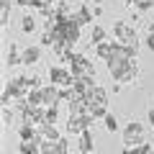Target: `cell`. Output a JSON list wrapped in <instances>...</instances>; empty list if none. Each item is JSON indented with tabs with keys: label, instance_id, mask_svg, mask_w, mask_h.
I'll list each match as a JSON object with an SVG mask.
<instances>
[{
	"label": "cell",
	"instance_id": "6da1fadb",
	"mask_svg": "<svg viewBox=\"0 0 154 154\" xmlns=\"http://www.w3.org/2000/svg\"><path fill=\"white\" fill-rule=\"evenodd\" d=\"M28 75H16L13 80L5 82V90H3V105H11L13 100L18 98H26L28 95Z\"/></svg>",
	"mask_w": 154,
	"mask_h": 154
},
{
	"label": "cell",
	"instance_id": "7a4b0ae2",
	"mask_svg": "<svg viewBox=\"0 0 154 154\" xmlns=\"http://www.w3.org/2000/svg\"><path fill=\"white\" fill-rule=\"evenodd\" d=\"M113 36H116V41H121L126 46H139V33L131 26V21H116L113 23Z\"/></svg>",
	"mask_w": 154,
	"mask_h": 154
},
{
	"label": "cell",
	"instance_id": "3957f363",
	"mask_svg": "<svg viewBox=\"0 0 154 154\" xmlns=\"http://www.w3.org/2000/svg\"><path fill=\"white\" fill-rule=\"evenodd\" d=\"M49 82L57 85V88H72L75 75H72V69H67V64H54L49 67Z\"/></svg>",
	"mask_w": 154,
	"mask_h": 154
},
{
	"label": "cell",
	"instance_id": "277c9868",
	"mask_svg": "<svg viewBox=\"0 0 154 154\" xmlns=\"http://www.w3.org/2000/svg\"><path fill=\"white\" fill-rule=\"evenodd\" d=\"M121 139H123V146H139L144 144V126L139 121H131L121 128Z\"/></svg>",
	"mask_w": 154,
	"mask_h": 154
},
{
	"label": "cell",
	"instance_id": "5b68a950",
	"mask_svg": "<svg viewBox=\"0 0 154 154\" xmlns=\"http://www.w3.org/2000/svg\"><path fill=\"white\" fill-rule=\"evenodd\" d=\"M69 69H72V75H75V77H85V75H93V77H95V67H93V62H90L85 54H80V51H75V54H72Z\"/></svg>",
	"mask_w": 154,
	"mask_h": 154
},
{
	"label": "cell",
	"instance_id": "8992f818",
	"mask_svg": "<svg viewBox=\"0 0 154 154\" xmlns=\"http://www.w3.org/2000/svg\"><path fill=\"white\" fill-rule=\"evenodd\" d=\"M95 118L88 113H80V116H69V121H67V134H72V136H80L82 131H88L90 123H93Z\"/></svg>",
	"mask_w": 154,
	"mask_h": 154
},
{
	"label": "cell",
	"instance_id": "52a82bcc",
	"mask_svg": "<svg viewBox=\"0 0 154 154\" xmlns=\"http://www.w3.org/2000/svg\"><path fill=\"white\" fill-rule=\"evenodd\" d=\"M41 154H69L67 136H59L57 141H41Z\"/></svg>",
	"mask_w": 154,
	"mask_h": 154
},
{
	"label": "cell",
	"instance_id": "ba28073f",
	"mask_svg": "<svg viewBox=\"0 0 154 154\" xmlns=\"http://www.w3.org/2000/svg\"><path fill=\"white\" fill-rule=\"evenodd\" d=\"M85 100H88L90 108H98V105H108V93H105V88L95 85V88L90 90L88 95H85Z\"/></svg>",
	"mask_w": 154,
	"mask_h": 154
},
{
	"label": "cell",
	"instance_id": "9c48e42d",
	"mask_svg": "<svg viewBox=\"0 0 154 154\" xmlns=\"http://www.w3.org/2000/svg\"><path fill=\"white\" fill-rule=\"evenodd\" d=\"M41 93H44V105H59L62 103V88H57V85H44L41 88Z\"/></svg>",
	"mask_w": 154,
	"mask_h": 154
},
{
	"label": "cell",
	"instance_id": "30bf717a",
	"mask_svg": "<svg viewBox=\"0 0 154 154\" xmlns=\"http://www.w3.org/2000/svg\"><path fill=\"white\" fill-rule=\"evenodd\" d=\"M95 149V139H93V131H82L80 136H77V152L80 154H90Z\"/></svg>",
	"mask_w": 154,
	"mask_h": 154
},
{
	"label": "cell",
	"instance_id": "8fae6325",
	"mask_svg": "<svg viewBox=\"0 0 154 154\" xmlns=\"http://www.w3.org/2000/svg\"><path fill=\"white\" fill-rule=\"evenodd\" d=\"M38 59H41V46H36V44L23 46V67H33Z\"/></svg>",
	"mask_w": 154,
	"mask_h": 154
},
{
	"label": "cell",
	"instance_id": "7c38bea8",
	"mask_svg": "<svg viewBox=\"0 0 154 154\" xmlns=\"http://www.w3.org/2000/svg\"><path fill=\"white\" fill-rule=\"evenodd\" d=\"M18 154H41V136L21 141L18 144Z\"/></svg>",
	"mask_w": 154,
	"mask_h": 154
},
{
	"label": "cell",
	"instance_id": "4fadbf2b",
	"mask_svg": "<svg viewBox=\"0 0 154 154\" xmlns=\"http://www.w3.org/2000/svg\"><path fill=\"white\" fill-rule=\"evenodd\" d=\"M38 136L41 141H57L62 134L57 131V123H38Z\"/></svg>",
	"mask_w": 154,
	"mask_h": 154
},
{
	"label": "cell",
	"instance_id": "5bb4252c",
	"mask_svg": "<svg viewBox=\"0 0 154 154\" xmlns=\"http://www.w3.org/2000/svg\"><path fill=\"white\" fill-rule=\"evenodd\" d=\"M16 64H23V49H18L16 44H8V51H5V67H16Z\"/></svg>",
	"mask_w": 154,
	"mask_h": 154
},
{
	"label": "cell",
	"instance_id": "9a60e30c",
	"mask_svg": "<svg viewBox=\"0 0 154 154\" xmlns=\"http://www.w3.org/2000/svg\"><path fill=\"white\" fill-rule=\"evenodd\" d=\"M72 16H75L77 21L82 23V26H88V23H93V18H95L93 3H88V5H77V13H72Z\"/></svg>",
	"mask_w": 154,
	"mask_h": 154
},
{
	"label": "cell",
	"instance_id": "2e32d148",
	"mask_svg": "<svg viewBox=\"0 0 154 154\" xmlns=\"http://www.w3.org/2000/svg\"><path fill=\"white\" fill-rule=\"evenodd\" d=\"M116 46H118V41H100V44H95V51H98V57H100V59H105V62H108L110 57H113Z\"/></svg>",
	"mask_w": 154,
	"mask_h": 154
},
{
	"label": "cell",
	"instance_id": "e0dca14e",
	"mask_svg": "<svg viewBox=\"0 0 154 154\" xmlns=\"http://www.w3.org/2000/svg\"><path fill=\"white\" fill-rule=\"evenodd\" d=\"M38 136V126L36 123H21L18 126V139L26 141V139H36Z\"/></svg>",
	"mask_w": 154,
	"mask_h": 154
},
{
	"label": "cell",
	"instance_id": "ac0fdd59",
	"mask_svg": "<svg viewBox=\"0 0 154 154\" xmlns=\"http://www.w3.org/2000/svg\"><path fill=\"white\" fill-rule=\"evenodd\" d=\"M16 0H0V23L8 26V18H11V8Z\"/></svg>",
	"mask_w": 154,
	"mask_h": 154
},
{
	"label": "cell",
	"instance_id": "d6986e66",
	"mask_svg": "<svg viewBox=\"0 0 154 154\" xmlns=\"http://www.w3.org/2000/svg\"><path fill=\"white\" fill-rule=\"evenodd\" d=\"M28 105H44V93H41V88H31L26 95Z\"/></svg>",
	"mask_w": 154,
	"mask_h": 154
},
{
	"label": "cell",
	"instance_id": "ffe728a7",
	"mask_svg": "<svg viewBox=\"0 0 154 154\" xmlns=\"http://www.w3.org/2000/svg\"><path fill=\"white\" fill-rule=\"evenodd\" d=\"M54 11H57V18H69L72 16V8L67 0H57L54 3Z\"/></svg>",
	"mask_w": 154,
	"mask_h": 154
},
{
	"label": "cell",
	"instance_id": "44dd1931",
	"mask_svg": "<svg viewBox=\"0 0 154 154\" xmlns=\"http://www.w3.org/2000/svg\"><path fill=\"white\" fill-rule=\"evenodd\" d=\"M59 121V108L57 105H46L44 108V123H57Z\"/></svg>",
	"mask_w": 154,
	"mask_h": 154
},
{
	"label": "cell",
	"instance_id": "7402d4cb",
	"mask_svg": "<svg viewBox=\"0 0 154 154\" xmlns=\"http://www.w3.org/2000/svg\"><path fill=\"white\" fill-rule=\"evenodd\" d=\"M21 31L23 33H36V18L33 16H23L21 18Z\"/></svg>",
	"mask_w": 154,
	"mask_h": 154
},
{
	"label": "cell",
	"instance_id": "603a6c76",
	"mask_svg": "<svg viewBox=\"0 0 154 154\" xmlns=\"http://www.w3.org/2000/svg\"><path fill=\"white\" fill-rule=\"evenodd\" d=\"M103 126H105V131H108V134H116V131H118V118H116L113 113H108L103 118Z\"/></svg>",
	"mask_w": 154,
	"mask_h": 154
},
{
	"label": "cell",
	"instance_id": "cb8c5ba5",
	"mask_svg": "<svg viewBox=\"0 0 154 154\" xmlns=\"http://www.w3.org/2000/svg\"><path fill=\"white\" fill-rule=\"evenodd\" d=\"M90 38H93V44H100V41H105V28H103V26H93V31H90Z\"/></svg>",
	"mask_w": 154,
	"mask_h": 154
},
{
	"label": "cell",
	"instance_id": "d4e9b609",
	"mask_svg": "<svg viewBox=\"0 0 154 154\" xmlns=\"http://www.w3.org/2000/svg\"><path fill=\"white\" fill-rule=\"evenodd\" d=\"M54 41H57V38H54V33H51L49 28H46V31L41 33V38H38V44H41V46H54Z\"/></svg>",
	"mask_w": 154,
	"mask_h": 154
},
{
	"label": "cell",
	"instance_id": "484cf974",
	"mask_svg": "<svg viewBox=\"0 0 154 154\" xmlns=\"http://www.w3.org/2000/svg\"><path fill=\"white\" fill-rule=\"evenodd\" d=\"M90 116H93L95 121H98V118L103 121L105 116H108V105H98V108H90Z\"/></svg>",
	"mask_w": 154,
	"mask_h": 154
},
{
	"label": "cell",
	"instance_id": "4316f807",
	"mask_svg": "<svg viewBox=\"0 0 154 154\" xmlns=\"http://www.w3.org/2000/svg\"><path fill=\"white\" fill-rule=\"evenodd\" d=\"M152 8H154V0H139L134 11H139V13H146V11H152Z\"/></svg>",
	"mask_w": 154,
	"mask_h": 154
},
{
	"label": "cell",
	"instance_id": "83f0119b",
	"mask_svg": "<svg viewBox=\"0 0 154 154\" xmlns=\"http://www.w3.org/2000/svg\"><path fill=\"white\" fill-rule=\"evenodd\" d=\"M11 123H13V108L3 105V126H11Z\"/></svg>",
	"mask_w": 154,
	"mask_h": 154
},
{
	"label": "cell",
	"instance_id": "f1b7e54d",
	"mask_svg": "<svg viewBox=\"0 0 154 154\" xmlns=\"http://www.w3.org/2000/svg\"><path fill=\"white\" fill-rule=\"evenodd\" d=\"M28 88H44L41 77H38V75H28Z\"/></svg>",
	"mask_w": 154,
	"mask_h": 154
},
{
	"label": "cell",
	"instance_id": "f546056e",
	"mask_svg": "<svg viewBox=\"0 0 154 154\" xmlns=\"http://www.w3.org/2000/svg\"><path fill=\"white\" fill-rule=\"evenodd\" d=\"M146 49L154 51V33H152V31H149V36H146Z\"/></svg>",
	"mask_w": 154,
	"mask_h": 154
},
{
	"label": "cell",
	"instance_id": "4dcf8cb0",
	"mask_svg": "<svg viewBox=\"0 0 154 154\" xmlns=\"http://www.w3.org/2000/svg\"><path fill=\"white\" fill-rule=\"evenodd\" d=\"M146 121H149V126L154 128V108H149V113H146Z\"/></svg>",
	"mask_w": 154,
	"mask_h": 154
},
{
	"label": "cell",
	"instance_id": "1f68e13d",
	"mask_svg": "<svg viewBox=\"0 0 154 154\" xmlns=\"http://www.w3.org/2000/svg\"><path fill=\"white\" fill-rule=\"evenodd\" d=\"M93 11H95V18H100V16H103V8H100V5H93Z\"/></svg>",
	"mask_w": 154,
	"mask_h": 154
},
{
	"label": "cell",
	"instance_id": "d6a6232c",
	"mask_svg": "<svg viewBox=\"0 0 154 154\" xmlns=\"http://www.w3.org/2000/svg\"><path fill=\"white\" fill-rule=\"evenodd\" d=\"M118 154H136V152H134V146H126V149H121Z\"/></svg>",
	"mask_w": 154,
	"mask_h": 154
},
{
	"label": "cell",
	"instance_id": "836d02e7",
	"mask_svg": "<svg viewBox=\"0 0 154 154\" xmlns=\"http://www.w3.org/2000/svg\"><path fill=\"white\" fill-rule=\"evenodd\" d=\"M136 3L139 0H123V5H128V8H136Z\"/></svg>",
	"mask_w": 154,
	"mask_h": 154
},
{
	"label": "cell",
	"instance_id": "e575fe53",
	"mask_svg": "<svg viewBox=\"0 0 154 154\" xmlns=\"http://www.w3.org/2000/svg\"><path fill=\"white\" fill-rule=\"evenodd\" d=\"M90 3H93V5H100V3H103V0H90Z\"/></svg>",
	"mask_w": 154,
	"mask_h": 154
},
{
	"label": "cell",
	"instance_id": "d590c367",
	"mask_svg": "<svg viewBox=\"0 0 154 154\" xmlns=\"http://www.w3.org/2000/svg\"><path fill=\"white\" fill-rule=\"evenodd\" d=\"M149 31H152V33H154V21H152V26H149Z\"/></svg>",
	"mask_w": 154,
	"mask_h": 154
},
{
	"label": "cell",
	"instance_id": "8d00e7d4",
	"mask_svg": "<svg viewBox=\"0 0 154 154\" xmlns=\"http://www.w3.org/2000/svg\"><path fill=\"white\" fill-rule=\"evenodd\" d=\"M149 154H154V149H152V152H149Z\"/></svg>",
	"mask_w": 154,
	"mask_h": 154
}]
</instances>
